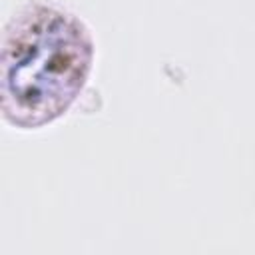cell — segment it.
Returning a JSON list of instances; mask_svg holds the SVG:
<instances>
[{"label":"cell","instance_id":"6da1fadb","mask_svg":"<svg viewBox=\"0 0 255 255\" xmlns=\"http://www.w3.org/2000/svg\"><path fill=\"white\" fill-rule=\"evenodd\" d=\"M96 44L88 24L50 0H28L2 32V118L20 129L64 116L84 90Z\"/></svg>","mask_w":255,"mask_h":255}]
</instances>
